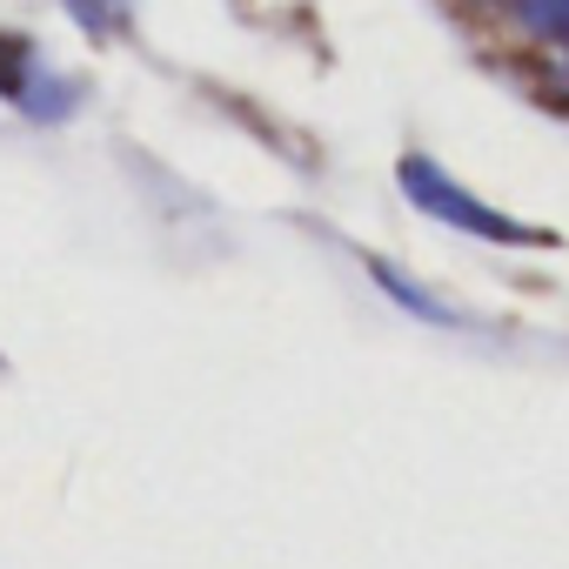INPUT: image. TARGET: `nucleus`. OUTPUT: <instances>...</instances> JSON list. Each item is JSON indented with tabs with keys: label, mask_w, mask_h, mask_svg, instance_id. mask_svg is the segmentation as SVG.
<instances>
[{
	"label": "nucleus",
	"mask_w": 569,
	"mask_h": 569,
	"mask_svg": "<svg viewBox=\"0 0 569 569\" xmlns=\"http://www.w3.org/2000/svg\"><path fill=\"white\" fill-rule=\"evenodd\" d=\"M402 188H409V201L422 208V214H436V221H449V228H462V234H482V241H549L542 228H522L516 214H496V208H482L469 188H456L436 161H402Z\"/></svg>",
	"instance_id": "1"
},
{
	"label": "nucleus",
	"mask_w": 569,
	"mask_h": 569,
	"mask_svg": "<svg viewBox=\"0 0 569 569\" xmlns=\"http://www.w3.org/2000/svg\"><path fill=\"white\" fill-rule=\"evenodd\" d=\"M376 274H382V289H389V296H396L402 309H416V316H429V322H449V316H442V309H436V302H429L422 289H409V281H402L396 268H376Z\"/></svg>",
	"instance_id": "3"
},
{
	"label": "nucleus",
	"mask_w": 569,
	"mask_h": 569,
	"mask_svg": "<svg viewBox=\"0 0 569 569\" xmlns=\"http://www.w3.org/2000/svg\"><path fill=\"white\" fill-rule=\"evenodd\" d=\"M522 14H529L549 41H569V0H522Z\"/></svg>",
	"instance_id": "2"
}]
</instances>
